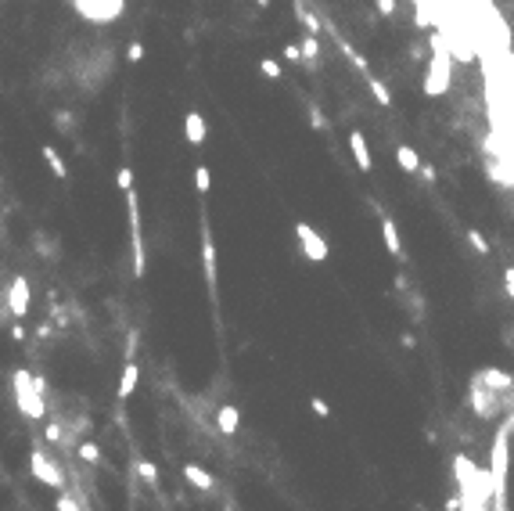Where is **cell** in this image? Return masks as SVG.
Segmentation results:
<instances>
[{"mask_svg":"<svg viewBox=\"0 0 514 511\" xmlns=\"http://www.w3.org/2000/svg\"><path fill=\"white\" fill-rule=\"evenodd\" d=\"M310 407H313L316 418H331V403L324 396H310Z\"/></svg>","mask_w":514,"mask_h":511,"instance_id":"obj_32","label":"cell"},{"mask_svg":"<svg viewBox=\"0 0 514 511\" xmlns=\"http://www.w3.org/2000/svg\"><path fill=\"white\" fill-rule=\"evenodd\" d=\"M367 87H371V94H374V101L381 104V109H392V94H389V87L378 79V76H371L367 79Z\"/></svg>","mask_w":514,"mask_h":511,"instance_id":"obj_23","label":"cell"},{"mask_svg":"<svg viewBox=\"0 0 514 511\" xmlns=\"http://www.w3.org/2000/svg\"><path fill=\"white\" fill-rule=\"evenodd\" d=\"M40 152H44V162L51 166V173H54L58 180H65V177H69V169H65V159L58 155V148H54V144H44V148H40Z\"/></svg>","mask_w":514,"mask_h":511,"instance_id":"obj_17","label":"cell"},{"mask_svg":"<svg viewBox=\"0 0 514 511\" xmlns=\"http://www.w3.org/2000/svg\"><path fill=\"white\" fill-rule=\"evenodd\" d=\"M479 378L485 382L489 389H497V393H514V375H507V371H500V368H482L479 371Z\"/></svg>","mask_w":514,"mask_h":511,"instance_id":"obj_11","label":"cell"},{"mask_svg":"<svg viewBox=\"0 0 514 511\" xmlns=\"http://www.w3.org/2000/svg\"><path fill=\"white\" fill-rule=\"evenodd\" d=\"M195 187H198V195H205V191L212 187V173H209V166H195Z\"/></svg>","mask_w":514,"mask_h":511,"instance_id":"obj_31","label":"cell"},{"mask_svg":"<svg viewBox=\"0 0 514 511\" xmlns=\"http://www.w3.org/2000/svg\"><path fill=\"white\" fill-rule=\"evenodd\" d=\"M126 212H130V249H134V278H144L147 270V252H144V234H140V198L137 191H126Z\"/></svg>","mask_w":514,"mask_h":511,"instance_id":"obj_4","label":"cell"},{"mask_svg":"<svg viewBox=\"0 0 514 511\" xmlns=\"http://www.w3.org/2000/svg\"><path fill=\"white\" fill-rule=\"evenodd\" d=\"M349 148H353L356 166L363 169V173H371V169H374V159H371V148H367V141H363V134H360V130H353V134H349Z\"/></svg>","mask_w":514,"mask_h":511,"instance_id":"obj_12","label":"cell"},{"mask_svg":"<svg viewBox=\"0 0 514 511\" xmlns=\"http://www.w3.org/2000/svg\"><path fill=\"white\" fill-rule=\"evenodd\" d=\"M115 184H119L122 191H130V187H134V169H130V166H119V173H115Z\"/></svg>","mask_w":514,"mask_h":511,"instance_id":"obj_33","label":"cell"},{"mask_svg":"<svg viewBox=\"0 0 514 511\" xmlns=\"http://www.w3.org/2000/svg\"><path fill=\"white\" fill-rule=\"evenodd\" d=\"M76 461H83V464H101V446L97 443H79L76 446Z\"/></svg>","mask_w":514,"mask_h":511,"instance_id":"obj_21","label":"cell"},{"mask_svg":"<svg viewBox=\"0 0 514 511\" xmlns=\"http://www.w3.org/2000/svg\"><path fill=\"white\" fill-rule=\"evenodd\" d=\"M421 177H424L428 184H435V180H439V173H435V166H428V162L421 166Z\"/></svg>","mask_w":514,"mask_h":511,"instance_id":"obj_38","label":"cell"},{"mask_svg":"<svg viewBox=\"0 0 514 511\" xmlns=\"http://www.w3.org/2000/svg\"><path fill=\"white\" fill-rule=\"evenodd\" d=\"M216 425H220L223 436H234V432L241 429V411L234 407V403H223V407L216 411Z\"/></svg>","mask_w":514,"mask_h":511,"instance_id":"obj_14","label":"cell"},{"mask_svg":"<svg viewBox=\"0 0 514 511\" xmlns=\"http://www.w3.org/2000/svg\"><path fill=\"white\" fill-rule=\"evenodd\" d=\"M184 137H187L191 148H202V144H205V116H202V112H195V109L187 112V119H184Z\"/></svg>","mask_w":514,"mask_h":511,"instance_id":"obj_10","label":"cell"},{"mask_svg":"<svg viewBox=\"0 0 514 511\" xmlns=\"http://www.w3.org/2000/svg\"><path fill=\"white\" fill-rule=\"evenodd\" d=\"M11 338H15V343H26V328H22V321H15V324H11Z\"/></svg>","mask_w":514,"mask_h":511,"instance_id":"obj_39","label":"cell"},{"mask_svg":"<svg viewBox=\"0 0 514 511\" xmlns=\"http://www.w3.org/2000/svg\"><path fill=\"white\" fill-rule=\"evenodd\" d=\"M381 238H385V249H389V256L396 263H406V249H403V238H399V227H396V220L385 212L381 217Z\"/></svg>","mask_w":514,"mask_h":511,"instance_id":"obj_9","label":"cell"},{"mask_svg":"<svg viewBox=\"0 0 514 511\" xmlns=\"http://www.w3.org/2000/svg\"><path fill=\"white\" fill-rule=\"evenodd\" d=\"M295 15H298V22H303V33H310V36H316L320 33V18L303 4V0H295Z\"/></svg>","mask_w":514,"mask_h":511,"instance_id":"obj_18","label":"cell"},{"mask_svg":"<svg viewBox=\"0 0 514 511\" xmlns=\"http://www.w3.org/2000/svg\"><path fill=\"white\" fill-rule=\"evenodd\" d=\"M29 472H33L36 482H44V486H51V489H65V486H69L65 472H61V464H58L54 457H47L44 450H33V454H29Z\"/></svg>","mask_w":514,"mask_h":511,"instance_id":"obj_6","label":"cell"},{"mask_svg":"<svg viewBox=\"0 0 514 511\" xmlns=\"http://www.w3.org/2000/svg\"><path fill=\"white\" fill-rule=\"evenodd\" d=\"M414 26H421V29H428V15L417 8V15H414Z\"/></svg>","mask_w":514,"mask_h":511,"instance_id":"obj_41","label":"cell"},{"mask_svg":"<svg viewBox=\"0 0 514 511\" xmlns=\"http://www.w3.org/2000/svg\"><path fill=\"white\" fill-rule=\"evenodd\" d=\"M467 245L475 249L479 256H489V252H492V249H489V242H485V234H482L479 227H467Z\"/></svg>","mask_w":514,"mask_h":511,"instance_id":"obj_25","label":"cell"},{"mask_svg":"<svg viewBox=\"0 0 514 511\" xmlns=\"http://www.w3.org/2000/svg\"><path fill=\"white\" fill-rule=\"evenodd\" d=\"M281 58L288 61V65H298V61H303V47H298V44H288V47L281 51Z\"/></svg>","mask_w":514,"mask_h":511,"instance_id":"obj_34","label":"cell"},{"mask_svg":"<svg viewBox=\"0 0 514 511\" xmlns=\"http://www.w3.org/2000/svg\"><path fill=\"white\" fill-rule=\"evenodd\" d=\"M306 112H310V126H313V130H320V134H324V130H331V123H328V116L324 112H320V104H306Z\"/></svg>","mask_w":514,"mask_h":511,"instance_id":"obj_26","label":"cell"},{"mask_svg":"<svg viewBox=\"0 0 514 511\" xmlns=\"http://www.w3.org/2000/svg\"><path fill=\"white\" fill-rule=\"evenodd\" d=\"M399 346H403V349H417V338H414L410 331H403V335H399Z\"/></svg>","mask_w":514,"mask_h":511,"instance_id":"obj_37","label":"cell"},{"mask_svg":"<svg viewBox=\"0 0 514 511\" xmlns=\"http://www.w3.org/2000/svg\"><path fill=\"white\" fill-rule=\"evenodd\" d=\"M58 511H87V504H83V501H76L72 494H58Z\"/></svg>","mask_w":514,"mask_h":511,"instance_id":"obj_29","label":"cell"},{"mask_svg":"<svg viewBox=\"0 0 514 511\" xmlns=\"http://www.w3.org/2000/svg\"><path fill=\"white\" fill-rule=\"evenodd\" d=\"M184 479L195 489H202V494H212V489H216V479H212L202 464H184Z\"/></svg>","mask_w":514,"mask_h":511,"instance_id":"obj_13","label":"cell"},{"mask_svg":"<svg viewBox=\"0 0 514 511\" xmlns=\"http://www.w3.org/2000/svg\"><path fill=\"white\" fill-rule=\"evenodd\" d=\"M467 407L479 414V421H492V418H500L504 407H514V400H507L497 389H489L485 382L475 375V378H471V386H467Z\"/></svg>","mask_w":514,"mask_h":511,"instance_id":"obj_2","label":"cell"},{"mask_svg":"<svg viewBox=\"0 0 514 511\" xmlns=\"http://www.w3.org/2000/svg\"><path fill=\"white\" fill-rule=\"evenodd\" d=\"M69 4L83 22H90V26H112L126 11V0H69Z\"/></svg>","mask_w":514,"mask_h":511,"instance_id":"obj_3","label":"cell"},{"mask_svg":"<svg viewBox=\"0 0 514 511\" xmlns=\"http://www.w3.org/2000/svg\"><path fill=\"white\" fill-rule=\"evenodd\" d=\"M137 349H140V331L130 328V331H126V349H122V353H126V364H130V360L137 356Z\"/></svg>","mask_w":514,"mask_h":511,"instance_id":"obj_28","label":"cell"},{"mask_svg":"<svg viewBox=\"0 0 514 511\" xmlns=\"http://www.w3.org/2000/svg\"><path fill=\"white\" fill-rule=\"evenodd\" d=\"M338 47H342V54H346V58L353 61L356 69H363V72H367V58H363V54H356V47H353V44H346V40H338Z\"/></svg>","mask_w":514,"mask_h":511,"instance_id":"obj_27","label":"cell"},{"mask_svg":"<svg viewBox=\"0 0 514 511\" xmlns=\"http://www.w3.org/2000/svg\"><path fill=\"white\" fill-rule=\"evenodd\" d=\"M504 285H514V267H504Z\"/></svg>","mask_w":514,"mask_h":511,"instance_id":"obj_42","label":"cell"},{"mask_svg":"<svg viewBox=\"0 0 514 511\" xmlns=\"http://www.w3.org/2000/svg\"><path fill=\"white\" fill-rule=\"evenodd\" d=\"M396 162H399L403 173H410V177H417V173H421V166H424V162H421V155L414 152L410 144H399V148H396Z\"/></svg>","mask_w":514,"mask_h":511,"instance_id":"obj_15","label":"cell"},{"mask_svg":"<svg viewBox=\"0 0 514 511\" xmlns=\"http://www.w3.org/2000/svg\"><path fill=\"white\" fill-rule=\"evenodd\" d=\"M126 61H134V65H137V61H144V44H140V40H134V44L126 47Z\"/></svg>","mask_w":514,"mask_h":511,"instance_id":"obj_35","label":"cell"},{"mask_svg":"<svg viewBox=\"0 0 514 511\" xmlns=\"http://www.w3.org/2000/svg\"><path fill=\"white\" fill-rule=\"evenodd\" d=\"M137 382H140V368H137V360H130V364L122 368V382H119V400H130L134 389H137Z\"/></svg>","mask_w":514,"mask_h":511,"instance_id":"obj_16","label":"cell"},{"mask_svg":"<svg viewBox=\"0 0 514 511\" xmlns=\"http://www.w3.org/2000/svg\"><path fill=\"white\" fill-rule=\"evenodd\" d=\"M374 4H378V15L392 18V15H396V8H399V0H374Z\"/></svg>","mask_w":514,"mask_h":511,"instance_id":"obj_36","label":"cell"},{"mask_svg":"<svg viewBox=\"0 0 514 511\" xmlns=\"http://www.w3.org/2000/svg\"><path fill=\"white\" fill-rule=\"evenodd\" d=\"M29 303H33V295H29V281L18 274V278L8 285V306H11V317L15 321H22V317L29 313Z\"/></svg>","mask_w":514,"mask_h":511,"instance_id":"obj_8","label":"cell"},{"mask_svg":"<svg viewBox=\"0 0 514 511\" xmlns=\"http://www.w3.org/2000/svg\"><path fill=\"white\" fill-rule=\"evenodd\" d=\"M295 242H298V249H303V256H306L310 263H324L328 256H331L328 238H324V234H320L313 223H306V220L295 223Z\"/></svg>","mask_w":514,"mask_h":511,"instance_id":"obj_5","label":"cell"},{"mask_svg":"<svg viewBox=\"0 0 514 511\" xmlns=\"http://www.w3.org/2000/svg\"><path fill=\"white\" fill-rule=\"evenodd\" d=\"M11 382H15V407H18V414H26L29 421H40L47 414V382L36 378L26 368H18L11 375Z\"/></svg>","mask_w":514,"mask_h":511,"instance_id":"obj_1","label":"cell"},{"mask_svg":"<svg viewBox=\"0 0 514 511\" xmlns=\"http://www.w3.org/2000/svg\"><path fill=\"white\" fill-rule=\"evenodd\" d=\"M298 47H303V61H306V65L316 69V61H320V40L306 33L303 40H298Z\"/></svg>","mask_w":514,"mask_h":511,"instance_id":"obj_19","label":"cell"},{"mask_svg":"<svg viewBox=\"0 0 514 511\" xmlns=\"http://www.w3.org/2000/svg\"><path fill=\"white\" fill-rule=\"evenodd\" d=\"M403 299V306L410 310V317L414 321H424V295H417V292H406V295H399Z\"/></svg>","mask_w":514,"mask_h":511,"instance_id":"obj_22","label":"cell"},{"mask_svg":"<svg viewBox=\"0 0 514 511\" xmlns=\"http://www.w3.org/2000/svg\"><path fill=\"white\" fill-rule=\"evenodd\" d=\"M134 468H137V475H140L147 486H159V468H155L152 461H147V457H137V461H134Z\"/></svg>","mask_w":514,"mask_h":511,"instance_id":"obj_24","label":"cell"},{"mask_svg":"<svg viewBox=\"0 0 514 511\" xmlns=\"http://www.w3.org/2000/svg\"><path fill=\"white\" fill-rule=\"evenodd\" d=\"M202 267H205V285L209 292L216 295V285H220V270H216V242H212V230H209V220L202 217Z\"/></svg>","mask_w":514,"mask_h":511,"instance_id":"obj_7","label":"cell"},{"mask_svg":"<svg viewBox=\"0 0 514 511\" xmlns=\"http://www.w3.org/2000/svg\"><path fill=\"white\" fill-rule=\"evenodd\" d=\"M396 292H399V295L410 292V281H406V274H396Z\"/></svg>","mask_w":514,"mask_h":511,"instance_id":"obj_40","label":"cell"},{"mask_svg":"<svg viewBox=\"0 0 514 511\" xmlns=\"http://www.w3.org/2000/svg\"><path fill=\"white\" fill-rule=\"evenodd\" d=\"M33 245L40 249V256H44V260H58V242L47 238L44 230H36V234H33Z\"/></svg>","mask_w":514,"mask_h":511,"instance_id":"obj_20","label":"cell"},{"mask_svg":"<svg viewBox=\"0 0 514 511\" xmlns=\"http://www.w3.org/2000/svg\"><path fill=\"white\" fill-rule=\"evenodd\" d=\"M259 72H263L266 79H281L284 69H281V61H277V58H263V61H259Z\"/></svg>","mask_w":514,"mask_h":511,"instance_id":"obj_30","label":"cell"},{"mask_svg":"<svg viewBox=\"0 0 514 511\" xmlns=\"http://www.w3.org/2000/svg\"><path fill=\"white\" fill-rule=\"evenodd\" d=\"M504 292H507V299L514 303V285H504Z\"/></svg>","mask_w":514,"mask_h":511,"instance_id":"obj_43","label":"cell"}]
</instances>
